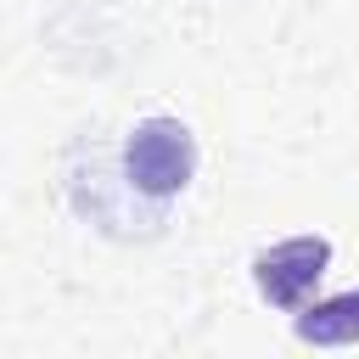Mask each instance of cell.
<instances>
[{"label": "cell", "mask_w": 359, "mask_h": 359, "mask_svg": "<svg viewBox=\"0 0 359 359\" xmlns=\"http://www.w3.org/2000/svg\"><path fill=\"white\" fill-rule=\"evenodd\" d=\"M325 264H331L325 236H286V241H275L269 252L252 258V286L275 309H303V297L320 286Z\"/></svg>", "instance_id": "2"}, {"label": "cell", "mask_w": 359, "mask_h": 359, "mask_svg": "<svg viewBox=\"0 0 359 359\" xmlns=\"http://www.w3.org/2000/svg\"><path fill=\"white\" fill-rule=\"evenodd\" d=\"M191 174H196V140H191V129L180 118L151 112V118H140L129 129V140H123V185L135 196L168 202V196H180L191 185Z\"/></svg>", "instance_id": "1"}, {"label": "cell", "mask_w": 359, "mask_h": 359, "mask_svg": "<svg viewBox=\"0 0 359 359\" xmlns=\"http://www.w3.org/2000/svg\"><path fill=\"white\" fill-rule=\"evenodd\" d=\"M297 337H303V342H320V348H348V342H359V292H337V297L303 303V309H297Z\"/></svg>", "instance_id": "3"}]
</instances>
